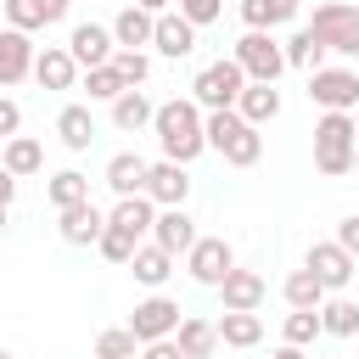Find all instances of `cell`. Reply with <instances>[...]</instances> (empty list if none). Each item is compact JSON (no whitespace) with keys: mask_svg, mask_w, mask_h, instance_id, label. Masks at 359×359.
<instances>
[{"mask_svg":"<svg viewBox=\"0 0 359 359\" xmlns=\"http://www.w3.org/2000/svg\"><path fill=\"white\" fill-rule=\"evenodd\" d=\"M151 129H157V146H163L168 163H191V157L208 151V129H202V107L196 101H180V95L163 101L157 118H151Z\"/></svg>","mask_w":359,"mask_h":359,"instance_id":"cell-1","label":"cell"},{"mask_svg":"<svg viewBox=\"0 0 359 359\" xmlns=\"http://www.w3.org/2000/svg\"><path fill=\"white\" fill-rule=\"evenodd\" d=\"M353 146H359L353 112H325V118L314 123V168H320L325 180L353 174Z\"/></svg>","mask_w":359,"mask_h":359,"instance_id":"cell-2","label":"cell"},{"mask_svg":"<svg viewBox=\"0 0 359 359\" xmlns=\"http://www.w3.org/2000/svg\"><path fill=\"white\" fill-rule=\"evenodd\" d=\"M241 90H247V73H241L236 56H219V62H208V67L191 79V101L208 107V112H236Z\"/></svg>","mask_w":359,"mask_h":359,"instance_id":"cell-3","label":"cell"},{"mask_svg":"<svg viewBox=\"0 0 359 359\" xmlns=\"http://www.w3.org/2000/svg\"><path fill=\"white\" fill-rule=\"evenodd\" d=\"M309 34L320 39V50L359 56V6H348V0H325V6H314Z\"/></svg>","mask_w":359,"mask_h":359,"instance_id":"cell-4","label":"cell"},{"mask_svg":"<svg viewBox=\"0 0 359 359\" xmlns=\"http://www.w3.org/2000/svg\"><path fill=\"white\" fill-rule=\"evenodd\" d=\"M230 56L241 62L247 84H275V79L286 73V45H280L275 34H264V28H247V34L236 39V50H230Z\"/></svg>","mask_w":359,"mask_h":359,"instance_id":"cell-5","label":"cell"},{"mask_svg":"<svg viewBox=\"0 0 359 359\" xmlns=\"http://www.w3.org/2000/svg\"><path fill=\"white\" fill-rule=\"evenodd\" d=\"M309 101L325 112H353L359 107V73L353 67H314L309 73Z\"/></svg>","mask_w":359,"mask_h":359,"instance_id":"cell-6","label":"cell"},{"mask_svg":"<svg viewBox=\"0 0 359 359\" xmlns=\"http://www.w3.org/2000/svg\"><path fill=\"white\" fill-rule=\"evenodd\" d=\"M129 331L140 337V348H146V342L174 337V331H180V303H174V297H163V292L140 297V303H135V314H129Z\"/></svg>","mask_w":359,"mask_h":359,"instance_id":"cell-7","label":"cell"},{"mask_svg":"<svg viewBox=\"0 0 359 359\" xmlns=\"http://www.w3.org/2000/svg\"><path fill=\"white\" fill-rule=\"evenodd\" d=\"M185 269H191L196 286H219V280L236 269V252H230L224 236H196V247L185 252Z\"/></svg>","mask_w":359,"mask_h":359,"instance_id":"cell-8","label":"cell"},{"mask_svg":"<svg viewBox=\"0 0 359 359\" xmlns=\"http://www.w3.org/2000/svg\"><path fill=\"white\" fill-rule=\"evenodd\" d=\"M67 50H73V62L90 73V67H107V62L118 56V39H112V28H101V22H79V28L67 34Z\"/></svg>","mask_w":359,"mask_h":359,"instance_id":"cell-9","label":"cell"},{"mask_svg":"<svg viewBox=\"0 0 359 359\" xmlns=\"http://www.w3.org/2000/svg\"><path fill=\"white\" fill-rule=\"evenodd\" d=\"M140 196H151L157 208H185V196H191V174H185V163H151L146 168V191Z\"/></svg>","mask_w":359,"mask_h":359,"instance_id":"cell-10","label":"cell"},{"mask_svg":"<svg viewBox=\"0 0 359 359\" xmlns=\"http://www.w3.org/2000/svg\"><path fill=\"white\" fill-rule=\"evenodd\" d=\"M56 219H62L56 230H62V241H67V247H95V241L107 236V213H101L95 202H79V208H62Z\"/></svg>","mask_w":359,"mask_h":359,"instance_id":"cell-11","label":"cell"},{"mask_svg":"<svg viewBox=\"0 0 359 359\" xmlns=\"http://www.w3.org/2000/svg\"><path fill=\"white\" fill-rule=\"evenodd\" d=\"M303 264H309V269L320 275V286H325V292H342V286L353 280V269H359V264H353V258H348V252H342L337 241H314Z\"/></svg>","mask_w":359,"mask_h":359,"instance_id":"cell-12","label":"cell"},{"mask_svg":"<svg viewBox=\"0 0 359 359\" xmlns=\"http://www.w3.org/2000/svg\"><path fill=\"white\" fill-rule=\"evenodd\" d=\"M34 56H39V45H34L28 34H17V28H6V34H0V84H6V90L22 84V79L34 73Z\"/></svg>","mask_w":359,"mask_h":359,"instance_id":"cell-13","label":"cell"},{"mask_svg":"<svg viewBox=\"0 0 359 359\" xmlns=\"http://www.w3.org/2000/svg\"><path fill=\"white\" fill-rule=\"evenodd\" d=\"M151 241H157L163 252H174V258H180V252H191V247H196V219H191L185 208H163V213H157V224H151Z\"/></svg>","mask_w":359,"mask_h":359,"instance_id":"cell-14","label":"cell"},{"mask_svg":"<svg viewBox=\"0 0 359 359\" xmlns=\"http://www.w3.org/2000/svg\"><path fill=\"white\" fill-rule=\"evenodd\" d=\"M219 297H224V314H258V303H264V275L230 269V275L219 280Z\"/></svg>","mask_w":359,"mask_h":359,"instance_id":"cell-15","label":"cell"},{"mask_svg":"<svg viewBox=\"0 0 359 359\" xmlns=\"http://www.w3.org/2000/svg\"><path fill=\"white\" fill-rule=\"evenodd\" d=\"M67 17V0H6V22L17 34H34V28H50Z\"/></svg>","mask_w":359,"mask_h":359,"instance_id":"cell-16","label":"cell"},{"mask_svg":"<svg viewBox=\"0 0 359 359\" xmlns=\"http://www.w3.org/2000/svg\"><path fill=\"white\" fill-rule=\"evenodd\" d=\"M34 79H39L45 90H73V79H79L73 50H67V45H45V50L34 56Z\"/></svg>","mask_w":359,"mask_h":359,"instance_id":"cell-17","label":"cell"},{"mask_svg":"<svg viewBox=\"0 0 359 359\" xmlns=\"http://www.w3.org/2000/svg\"><path fill=\"white\" fill-rule=\"evenodd\" d=\"M151 34H157V17L140 11L135 0L112 17V39H118V50H140V45H151Z\"/></svg>","mask_w":359,"mask_h":359,"instance_id":"cell-18","label":"cell"},{"mask_svg":"<svg viewBox=\"0 0 359 359\" xmlns=\"http://www.w3.org/2000/svg\"><path fill=\"white\" fill-rule=\"evenodd\" d=\"M146 168H151V163H146L140 151H118L101 180L112 185V196H140V191H146Z\"/></svg>","mask_w":359,"mask_h":359,"instance_id":"cell-19","label":"cell"},{"mask_svg":"<svg viewBox=\"0 0 359 359\" xmlns=\"http://www.w3.org/2000/svg\"><path fill=\"white\" fill-rule=\"evenodd\" d=\"M151 45H157L163 56H174V62H180V56H191V50H196V28H191L180 11H163V17H157V34H151Z\"/></svg>","mask_w":359,"mask_h":359,"instance_id":"cell-20","label":"cell"},{"mask_svg":"<svg viewBox=\"0 0 359 359\" xmlns=\"http://www.w3.org/2000/svg\"><path fill=\"white\" fill-rule=\"evenodd\" d=\"M107 224H118V230H129V236L140 241V236H151V224H157V202H151V196H118V208L107 213Z\"/></svg>","mask_w":359,"mask_h":359,"instance_id":"cell-21","label":"cell"},{"mask_svg":"<svg viewBox=\"0 0 359 359\" xmlns=\"http://www.w3.org/2000/svg\"><path fill=\"white\" fill-rule=\"evenodd\" d=\"M129 269H135V280H140V286H151V292H157V286L174 275V252H163L157 241H140V252L129 258Z\"/></svg>","mask_w":359,"mask_h":359,"instance_id":"cell-22","label":"cell"},{"mask_svg":"<svg viewBox=\"0 0 359 359\" xmlns=\"http://www.w3.org/2000/svg\"><path fill=\"white\" fill-rule=\"evenodd\" d=\"M236 112L258 129V123L280 118V90H275V84H247V90H241V101H236Z\"/></svg>","mask_w":359,"mask_h":359,"instance_id":"cell-23","label":"cell"},{"mask_svg":"<svg viewBox=\"0 0 359 359\" xmlns=\"http://www.w3.org/2000/svg\"><path fill=\"white\" fill-rule=\"evenodd\" d=\"M56 135H62L67 151H90V140H95V118H90V107H62V112H56Z\"/></svg>","mask_w":359,"mask_h":359,"instance_id":"cell-24","label":"cell"},{"mask_svg":"<svg viewBox=\"0 0 359 359\" xmlns=\"http://www.w3.org/2000/svg\"><path fill=\"white\" fill-rule=\"evenodd\" d=\"M0 168H6V174H17V180L39 174V168H45V151H39V140H28V135H11V140H6V151H0Z\"/></svg>","mask_w":359,"mask_h":359,"instance_id":"cell-25","label":"cell"},{"mask_svg":"<svg viewBox=\"0 0 359 359\" xmlns=\"http://www.w3.org/2000/svg\"><path fill=\"white\" fill-rule=\"evenodd\" d=\"M174 342H180V353H185V359H208V353L219 348V325H208V320L185 314V320H180V331H174Z\"/></svg>","mask_w":359,"mask_h":359,"instance_id":"cell-26","label":"cell"},{"mask_svg":"<svg viewBox=\"0 0 359 359\" xmlns=\"http://www.w3.org/2000/svg\"><path fill=\"white\" fill-rule=\"evenodd\" d=\"M297 6H303V0H241V22L269 34V28L292 22V17H297Z\"/></svg>","mask_w":359,"mask_h":359,"instance_id":"cell-27","label":"cell"},{"mask_svg":"<svg viewBox=\"0 0 359 359\" xmlns=\"http://www.w3.org/2000/svg\"><path fill=\"white\" fill-rule=\"evenodd\" d=\"M157 118V107L146 101V90H123L118 101H112V123L123 129V135H135V129H146Z\"/></svg>","mask_w":359,"mask_h":359,"instance_id":"cell-28","label":"cell"},{"mask_svg":"<svg viewBox=\"0 0 359 359\" xmlns=\"http://www.w3.org/2000/svg\"><path fill=\"white\" fill-rule=\"evenodd\" d=\"M45 196H50V208H56V213H62V208H79V202H90V180H84L79 168H62V174H50Z\"/></svg>","mask_w":359,"mask_h":359,"instance_id":"cell-29","label":"cell"},{"mask_svg":"<svg viewBox=\"0 0 359 359\" xmlns=\"http://www.w3.org/2000/svg\"><path fill=\"white\" fill-rule=\"evenodd\" d=\"M320 325H325V337H353V331H359V303L342 297V292L325 297V303H320Z\"/></svg>","mask_w":359,"mask_h":359,"instance_id":"cell-30","label":"cell"},{"mask_svg":"<svg viewBox=\"0 0 359 359\" xmlns=\"http://www.w3.org/2000/svg\"><path fill=\"white\" fill-rule=\"evenodd\" d=\"M280 292H286V303H292V309H320V303H325V286H320V275H314L309 264H303V269H292Z\"/></svg>","mask_w":359,"mask_h":359,"instance_id":"cell-31","label":"cell"},{"mask_svg":"<svg viewBox=\"0 0 359 359\" xmlns=\"http://www.w3.org/2000/svg\"><path fill=\"white\" fill-rule=\"evenodd\" d=\"M219 342L224 348H258L264 342V320L258 314H224L219 320Z\"/></svg>","mask_w":359,"mask_h":359,"instance_id":"cell-32","label":"cell"},{"mask_svg":"<svg viewBox=\"0 0 359 359\" xmlns=\"http://www.w3.org/2000/svg\"><path fill=\"white\" fill-rule=\"evenodd\" d=\"M219 157H224L230 168H252V163L264 157V135H258V129L247 123V129H241V135H236V140H230V146H224Z\"/></svg>","mask_w":359,"mask_h":359,"instance_id":"cell-33","label":"cell"},{"mask_svg":"<svg viewBox=\"0 0 359 359\" xmlns=\"http://www.w3.org/2000/svg\"><path fill=\"white\" fill-rule=\"evenodd\" d=\"M95 359H140V337H135L129 325L101 331V337H95Z\"/></svg>","mask_w":359,"mask_h":359,"instance_id":"cell-34","label":"cell"},{"mask_svg":"<svg viewBox=\"0 0 359 359\" xmlns=\"http://www.w3.org/2000/svg\"><path fill=\"white\" fill-rule=\"evenodd\" d=\"M112 73L123 79V90H140V84L151 79V56H146V50H118V56H112Z\"/></svg>","mask_w":359,"mask_h":359,"instance_id":"cell-35","label":"cell"},{"mask_svg":"<svg viewBox=\"0 0 359 359\" xmlns=\"http://www.w3.org/2000/svg\"><path fill=\"white\" fill-rule=\"evenodd\" d=\"M202 129H208V146H213V151H224V146L247 129V118H241V112H208V118H202Z\"/></svg>","mask_w":359,"mask_h":359,"instance_id":"cell-36","label":"cell"},{"mask_svg":"<svg viewBox=\"0 0 359 359\" xmlns=\"http://www.w3.org/2000/svg\"><path fill=\"white\" fill-rule=\"evenodd\" d=\"M320 331H325L320 325V309H292L286 314V348H309Z\"/></svg>","mask_w":359,"mask_h":359,"instance_id":"cell-37","label":"cell"},{"mask_svg":"<svg viewBox=\"0 0 359 359\" xmlns=\"http://www.w3.org/2000/svg\"><path fill=\"white\" fill-rule=\"evenodd\" d=\"M95 252H101V258H107V264H129V258H135V252H140V241H135V236H129V230H118V224H107V236H101V241H95Z\"/></svg>","mask_w":359,"mask_h":359,"instance_id":"cell-38","label":"cell"},{"mask_svg":"<svg viewBox=\"0 0 359 359\" xmlns=\"http://www.w3.org/2000/svg\"><path fill=\"white\" fill-rule=\"evenodd\" d=\"M286 67H309V73L320 67V39H314L309 28H297V34L286 39Z\"/></svg>","mask_w":359,"mask_h":359,"instance_id":"cell-39","label":"cell"},{"mask_svg":"<svg viewBox=\"0 0 359 359\" xmlns=\"http://www.w3.org/2000/svg\"><path fill=\"white\" fill-rule=\"evenodd\" d=\"M84 90H90V101H118V95H123V79H118L112 62H107V67H90V73H84Z\"/></svg>","mask_w":359,"mask_h":359,"instance_id":"cell-40","label":"cell"},{"mask_svg":"<svg viewBox=\"0 0 359 359\" xmlns=\"http://www.w3.org/2000/svg\"><path fill=\"white\" fill-rule=\"evenodd\" d=\"M219 11H224V0H180V17H185L191 28H202V22H219Z\"/></svg>","mask_w":359,"mask_h":359,"instance_id":"cell-41","label":"cell"},{"mask_svg":"<svg viewBox=\"0 0 359 359\" xmlns=\"http://www.w3.org/2000/svg\"><path fill=\"white\" fill-rule=\"evenodd\" d=\"M337 247H342V252L359 264V213H348V219L337 224Z\"/></svg>","mask_w":359,"mask_h":359,"instance_id":"cell-42","label":"cell"},{"mask_svg":"<svg viewBox=\"0 0 359 359\" xmlns=\"http://www.w3.org/2000/svg\"><path fill=\"white\" fill-rule=\"evenodd\" d=\"M17 129H22V112H17V101H6V95H0V140H11Z\"/></svg>","mask_w":359,"mask_h":359,"instance_id":"cell-43","label":"cell"},{"mask_svg":"<svg viewBox=\"0 0 359 359\" xmlns=\"http://www.w3.org/2000/svg\"><path fill=\"white\" fill-rule=\"evenodd\" d=\"M140 359H185V353H180V342H174V337H163V342H146V348H140Z\"/></svg>","mask_w":359,"mask_h":359,"instance_id":"cell-44","label":"cell"},{"mask_svg":"<svg viewBox=\"0 0 359 359\" xmlns=\"http://www.w3.org/2000/svg\"><path fill=\"white\" fill-rule=\"evenodd\" d=\"M11 196H17V174L0 168V208H11Z\"/></svg>","mask_w":359,"mask_h":359,"instance_id":"cell-45","label":"cell"},{"mask_svg":"<svg viewBox=\"0 0 359 359\" xmlns=\"http://www.w3.org/2000/svg\"><path fill=\"white\" fill-rule=\"evenodd\" d=\"M135 6H140V11H151V17H163V11L174 6V0H135Z\"/></svg>","mask_w":359,"mask_h":359,"instance_id":"cell-46","label":"cell"},{"mask_svg":"<svg viewBox=\"0 0 359 359\" xmlns=\"http://www.w3.org/2000/svg\"><path fill=\"white\" fill-rule=\"evenodd\" d=\"M269 359H303V348H275Z\"/></svg>","mask_w":359,"mask_h":359,"instance_id":"cell-47","label":"cell"},{"mask_svg":"<svg viewBox=\"0 0 359 359\" xmlns=\"http://www.w3.org/2000/svg\"><path fill=\"white\" fill-rule=\"evenodd\" d=\"M353 174H359V146H353Z\"/></svg>","mask_w":359,"mask_h":359,"instance_id":"cell-48","label":"cell"},{"mask_svg":"<svg viewBox=\"0 0 359 359\" xmlns=\"http://www.w3.org/2000/svg\"><path fill=\"white\" fill-rule=\"evenodd\" d=\"M0 230H6V208H0Z\"/></svg>","mask_w":359,"mask_h":359,"instance_id":"cell-49","label":"cell"},{"mask_svg":"<svg viewBox=\"0 0 359 359\" xmlns=\"http://www.w3.org/2000/svg\"><path fill=\"white\" fill-rule=\"evenodd\" d=\"M353 129H359V107H353Z\"/></svg>","mask_w":359,"mask_h":359,"instance_id":"cell-50","label":"cell"},{"mask_svg":"<svg viewBox=\"0 0 359 359\" xmlns=\"http://www.w3.org/2000/svg\"><path fill=\"white\" fill-rule=\"evenodd\" d=\"M0 359H11V353H6V348H0Z\"/></svg>","mask_w":359,"mask_h":359,"instance_id":"cell-51","label":"cell"}]
</instances>
